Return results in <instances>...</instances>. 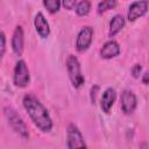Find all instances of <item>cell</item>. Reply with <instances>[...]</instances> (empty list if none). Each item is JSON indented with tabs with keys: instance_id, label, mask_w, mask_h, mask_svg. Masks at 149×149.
<instances>
[{
	"instance_id": "ac0fdd59",
	"label": "cell",
	"mask_w": 149,
	"mask_h": 149,
	"mask_svg": "<svg viewBox=\"0 0 149 149\" xmlns=\"http://www.w3.org/2000/svg\"><path fill=\"white\" fill-rule=\"evenodd\" d=\"M0 40H1V52H0V56L2 57L5 55V50H6V36H5V33L3 31H1Z\"/></svg>"
},
{
	"instance_id": "30bf717a",
	"label": "cell",
	"mask_w": 149,
	"mask_h": 149,
	"mask_svg": "<svg viewBox=\"0 0 149 149\" xmlns=\"http://www.w3.org/2000/svg\"><path fill=\"white\" fill-rule=\"evenodd\" d=\"M115 99H116V92L114 88L109 87L107 88L102 95H101V100H100V107L102 109V112L105 113H109L113 104L115 102Z\"/></svg>"
},
{
	"instance_id": "5b68a950",
	"label": "cell",
	"mask_w": 149,
	"mask_h": 149,
	"mask_svg": "<svg viewBox=\"0 0 149 149\" xmlns=\"http://www.w3.org/2000/svg\"><path fill=\"white\" fill-rule=\"evenodd\" d=\"M66 137H68V148L69 149H73V148H85V141L84 137L80 133V130L78 129L77 126H74L73 123H70L68 126V130H66Z\"/></svg>"
},
{
	"instance_id": "6da1fadb",
	"label": "cell",
	"mask_w": 149,
	"mask_h": 149,
	"mask_svg": "<svg viewBox=\"0 0 149 149\" xmlns=\"http://www.w3.org/2000/svg\"><path fill=\"white\" fill-rule=\"evenodd\" d=\"M23 106L28 112L34 125L42 132L48 133L52 129V120L43 106V104L31 94H27L23 98Z\"/></svg>"
},
{
	"instance_id": "5bb4252c",
	"label": "cell",
	"mask_w": 149,
	"mask_h": 149,
	"mask_svg": "<svg viewBox=\"0 0 149 149\" xmlns=\"http://www.w3.org/2000/svg\"><path fill=\"white\" fill-rule=\"evenodd\" d=\"M91 10V2L88 0H81L76 6V13L79 16H86Z\"/></svg>"
},
{
	"instance_id": "44dd1931",
	"label": "cell",
	"mask_w": 149,
	"mask_h": 149,
	"mask_svg": "<svg viewBox=\"0 0 149 149\" xmlns=\"http://www.w3.org/2000/svg\"><path fill=\"white\" fill-rule=\"evenodd\" d=\"M142 83L148 85L149 84V72H146L143 76H142Z\"/></svg>"
},
{
	"instance_id": "7c38bea8",
	"label": "cell",
	"mask_w": 149,
	"mask_h": 149,
	"mask_svg": "<svg viewBox=\"0 0 149 149\" xmlns=\"http://www.w3.org/2000/svg\"><path fill=\"white\" fill-rule=\"evenodd\" d=\"M119 54H120V47H119V44H118L115 41H113V40L106 42V43L102 45L101 50H100L101 57H102V58H106V59L113 58V57L118 56Z\"/></svg>"
},
{
	"instance_id": "ffe728a7",
	"label": "cell",
	"mask_w": 149,
	"mask_h": 149,
	"mask_svg": "<svg viewBox=\"0 0 149 149\" xmlns=\"http://www.w3.org/2000/svg\"><path fill=\"white\" fill-rule=\"evenodd\" d=\"M63 1V6L66 8V9H72L76 5V1L77 0H62Z\"/></svg>"
},
{
	"instance_id": "d6986e66",
	"label": "cell",
	"mask_w": 149,
	"mask_h": 149,
	"mask_svg": "<svg viewBox=\"0 0 149 149\" xmlns=\"http://www.w3.org/2000/svg\"><path fill=\"white\" fill-rule=\"evenodd\" d=\"M98 91H99V86H92V88H91V102L92 104H95V98H97V93H98Z\"/></svg>"
},
{
	"instance_id": "4fadbf2b",
	"label": "cell",
	"mask_w": 149,
	"mask_h": 149,
	"mask_svg": "<svg viewBox=\"0 0 149 149\" xmlns=\"http://www.w3.org/2000/svg\"><path fill=\"white\" fill-rule=\"evenodd\" d=\"M123 27H125V19H123V16L122 15H115L111 20V22H109V31H108L109 37L115 36Z\"/></svg>"
},
{
	"instance_id": "e0dca14e",
	"label": "cell",
	"mask_w": 149,
	"mask_h": 149,
	"mask_svg": "<svg viewBox=\"0 0 149 149\" xmlns=\"http://www.w3.org/2000/svg\"><path fill=\"white\" fill-rule=\"evenodd\" d=\"M141 72H142V66H141V64H135V65L132 68V74H133L134 78H139L140 74H141Z\"/></svg>"
},
{
	"instance_id": "277c9868",
	"label": "cell",
	"mask_w": 149,
	"mask_h": 149,
	"mask_svg": "<svg viewBox=\"0 0 149 149\" xmlns=\"http://www.w3.org/2000/svg\"><path fill=\"white\" fill-rule=\"evenodd\" d=\"M30 80L29 70L24 61H17L14 68V84L17 87H26Z\"/></svg>"
},
{
	"instance_id": "9c48e42d",
	"label": "cell",
	"mask_w": 149,
	"mask_h": 149,
	"mask_svg": "<svg viewBox=\"0 0 149 149\" xmlns=\"http://www.w3.org/2000/svg\"><path fill=\"white\" fill-rule=\"evenodd\" d=\"M23 45H24V36H23V29L21 26H16L15 30L13 33L12 37V49L13 52L16 56H21L23 52Z\"/></svg>"
},
{
	"instance_id": "8992f818",
	"label": "cell",
	"mask_w": 149,
	"mask_h": 149,
	"mask_svg": "<svg viewBox=\"0 0 149 149\" xmlns=\"http://www.w3.org/2000/svg\"><path fill=\"white\" fill-rule=\"evenodd\" d=\"M93 40V28L90 26H86L84 28H81V30L79 31L78 36H77V41H76V48L79 52H84L86 51Z\"/></svg>"
},
{
	"instance_id": "3957f363",
	"label": "cell",
	"mask_w": 149,
	"mask_h": 149,
	"mask_svg": "<svg viewBox=\"0 0 149 149\" xmlns=\"http://www.w3.org/2000/svg\"><path fill=\"white\" fill-rule=\"evenodd\" d=\"M3 111H5V115L8 120V123L15 130V133H17L22 139H28L29 137L28 128H27L26 123L23 122V120L21 119V116L16 113V111L13 109L12 107H5Z\"/></svg>"
},
{
	"instance_id": "9a60e30c",
	"label": "cell",
	"mask_w": 149,
	"mask_h": 149,
	"mask_svg": "<svg viewBox=\"0 0 149 149\" xmlns=\"http://www.w3.org/2000/svg\"><path fill=\"white\" fill-rule=\"evenodd\" d=\"M116 6V0H102L98 5V14H102Z\"/></svg>"
},
{
	"instance_id": "ba28073f",
	"label": "cell",
	"mask_w": 149,
	"mask_h": 149,
	"mask_svg": "<svg viewBox=\"0 0 149 149\" xmlns=\"http://www.w3.org/2000/svg\"><path fill=\"white\" fill-rule=\"evenodd\" d=\"M136 105H137V100H136L135 94L129 90L123 91V93L121 94V108H122V112L125 114H132L135 111Z\"/></svg>"
},
{
	"instance_id": "8fae6325",
	"label": "cell",
	"mask_w": 149,
	"mask_h": 149,
	"mask_svg": "<svg viewBox=\"0 0 149 149\" xmlns=\"http://www.w3.org/2000/svg\"><path fill=\"white\" fill-rule=\"evenodd\" d=\"M34 24L36 28V31L38 33V35L43 38L48 37L50 34V28H49V23L47 22L44 15L42 13H37L34 20Z\"/></svg>"
},
{
	"instance_id": "7a4b0ae2",
	"label": "cell",
	"mask_w": 149,
	"mask_h": 149,
	"mask_svg": "<svg viewBox=\"0 0 149 149\" xmlns=\"http://www.w3.org/2000/svg\"><path fill=\"white\" fill-rule=\"evenodd\" d=\"M66 69H68V73L70 77V80L73 85L74 88H80L84 85V76L81 73V69H80V63L78 61V58L73 55H70L66 59Z\"/></svg>"
},
{
	"instance_id": "52a82bcc",
	"label": "cell",
	"mask_w": 149,
	"mask_h": 149,
	"mask_svg": "<svg viewBox=\"0 0 149 149\" xmlns=\"http://www.w3.org/2000/svg\"><path fill=\"white\" fill-rule=\"evenodd\" d=\"M148 7H149V1L148 0H137L135 2H133L130 6H129V9H128V14H127V17L129 21H136L139 17L143 16L147 10H148Z\"/></svg>"
},
{
	"instance_id": "2e32d148",
	"label": "cell",
	"mask_w": 149,
	"mask_h": 149,
	"mask_svg": "<svg viewBox=\"0 0 149 149\" xmlns=\"http://www.w3.org/2000/svg\"><path fill=\"white\" fill-rule=\"evenodd\" d=\"M43 5L47 10L51 14L57 13L61 7V0H43Z\"/></svg>"
}]
</instances>
